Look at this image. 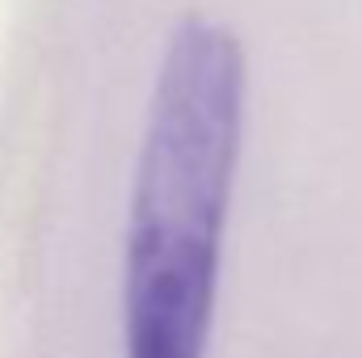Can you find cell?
<instances>
[{
    "instance_id": "cell-1",
    "label": "cell",
    "mask_w": 362,
    "mask_h": 358,
    "mask_svg": "<svg viewBox=\"0 0 362 358\" xmlns=\"http://www.w3.org/2000/svg\"><path fill=\"white\" fill-rule=\"evenodd\" d=\"M245 110L249 64L240 38L215 17H177L131 173L122 358H206Z\"/></svg>"
}]
</instances>
